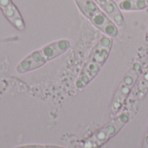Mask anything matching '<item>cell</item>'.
<instances>
[{
  "mask_svg": "<svg viewBox=\"0 0 148 148\" xmlns=\"http://www.w3.org/2000/svg\"><path fill=\"white\" fill-rule=\"evenodd\" d=\"M121 10H140L148 7V0H122L119 3Z\"/></svg>",
  "mask_w": 148,
  "mask_h": 148,
  "instance_id": "8",
  "label": "cell"
},
{
  "mask_svg": "<svg viewBox=\"0 0 148 148\" xmlns=\"http://www.w3.org/2000/svg\"><path fill=\"white\" fill-rule=\"evenodd\" d=\"M0 9L9 22L18 30L25 29V23L12 0H0Z\"/></svg>",
  "mask_w": 148,
  "mask_h": 148,
  "instance_id": "6",
  "label": "cell"
},
{
  "mask_svg": "<svg viewBox=\"0 0 148 148\" xmlns=\"http://www.w3.org/2000/svg\"><path fill=\"white\" fill-rule=\"evenodd\" d=\"M129 114L122 113L89 136L83 144L84 148H98L114 137L128 122Z\"/></svg>",
  "mask_w": 148,
  "mask_h": 148,
  "instance_id": "4",
  "label": "cell"
},
{
  "mask_svg": "<svg viewBox=\"0 0 148 148\" xmlns=\"http://www.w3.org/2000/svg\"><path fill=\"white\" fill-rule=\"evenodd\" d=\"M112 46L113 37L104 36L93 47L88 59L82 67L75 82L77 88H85L97 76L109 56Z\"/></svg>",
  "mask_w": 148,
  "mask_h": 148,
  "instance_id": "1",
  "label": "cell"
},
{
  "mask_svg": "<svg viewBox=\"0 0 148 148\" xmlns=\"http://www.w3.org/2000/svg\"><path fill=\"white\" fill-rule=\"evenodd\" d=\"M140 74H141V65L139 62L134 63L133 66L125 74L121 82L120 83L114 94L111 105V114H114L118 113L119 110L121 108L127 96L132 91L136 81L140 77Z\"/></svg>",
  "mask_w": 148,
  "mask_h": 148,
  "instance_id": "5",
  "label": "cell"
},
{
  "mask_svg": "<svg viewBox=\"0 0 148 148\" xmlns=\"http://www.w3.org/2000/svg\"><path fill=\"white\" fill-rule=\"evenodd\" d=\"M94 1L117 26H121V27L125 26L124 16L121 11L119 5L114 2V0H94Z\"/></svg>",
  "mask_w": 148,
  "mask_h": 148,
  "instance_id": "7",
  "label": "cell"
},
{
  "mask_svg": "<svg viewBox=\"0 0 148 148\" xmlns=\"http://www.w3.org/2000/svg\"><path fill=\"white\" fill-rule=\"evenodd\" d=\"M70 48V42L67 39H61L53 42L40 49H37L25 57L16 67L20 74L37 69L58 56L64 54Z\"/></svg>",
  "mask_w": 148,
  "mask_h": 148,
  "instance_id": "2",
  "label": "cell"
},
{
  "mask_svg": "<svg viewBox=\"0 0 148 148\" xmlns=\"http://www.w3.org/2000/svg\"><path fill=\"white\" fill-rule=\"evenodd\" d=\"M16 148H63L57 146H42V145H27V146H21L16 147Z\"/></svg>",
  "mask_w": 148,
  "mask_h": 148,
  "instance_id": "9",
  "label": "cell"
},
{
  "mask_svg": "<svg viewBox=\"0 0 148 148\" xmlns=\"http://www.w3.org/2000/svg\"><path fill=\"white\" fill-rule=\"evenodd\" d=\"M147 86H148V70H147V72H146V73H145V75H144V76H143V78H142V80H141V82H140V90L142 89V90L146 91V89L147 88Z\"/></svg>",
  "mask_w": 148,
  "mask_h": 148,
  "instance_id": "10",
  "label": "cell"
},
{
  "mask_svg": "<svg viewBox=\"0 0 148 148\" xmlns=\"http://www.w3.org/2000/svg\"><path fill=\"white\" fill-rule=\"evenodd\" d=\"M146 41L148 42V32L147 34V36H146Z\"/></svg>",
  "mask_w": 148,
  "mask_h": 148,
  "instance_id": "12",
  "label": "cell"
},
{
  "mask_svg": "<svg viewBox=\"0 0 148 148\" xmlns=\"http://www.w3.org/2000/svg\"><path fill=\"white\" fill-rule=\"evenodd\" d=\"M142 148H148V134L145 139V141H144V144H143V147Z\"/></svg>",
  "mask_w": 148,
  "mask_h": 148,
  "instance_id": "11",
  "label": "cell"
},
{
  "mask_svg": "<svg viewBox=\"0 0 148 148\" xmlns=\"http://www.w3.org/2000/svg\"><path fill=\"white\" fill-rule=\"evenodd\" d=\"M75 3L82 14L95 28L110 37L114 38L118 36L119 29L117 25L94 0H75Z\"/></svg>",
  "mask_w": 148,
  "mask_h": 148,
  "instance_id": "3",
  "label": "cell"
}]
</instances>
